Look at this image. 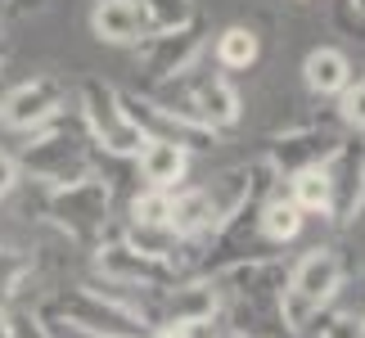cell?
<instances>
[{
  "instance_id": "obj_8",
  "label": "cell",
  "mask_w": 365,
  "mask_h": 338,
  "mask_svg": "<svg viewBox=\"0 0 365 338\" xmlns=\"http://www.w3.org/2000/svg\"><path fill=\"white\" fill-rule=\"evenodd\" d=\"M203 54V27L199 23H180L167 27V32H149L140 41V63H145L149 81H172L185 68H194V59Z\"/></svg>"
},
{
  "instance_id": "obj_17",
  "label": "cell",
  "mask_w": 365,
  "mask_h": 338,
  "mask_svg": "<svg viewBox=\"0 0 365 338\" xmlns=\"http://www.w3.org/2000/svg\"><path fill=\"white\" fill-rule=\"evenodd\" d=\"M289 199L302 208V217L312 212V217H329V176H325V167H307V172H293V190H289Z\"/></svg>"
},
{
  "instance_id": "obj_14",
  "label": "cell",
  "mask_w": 365,
  "mask_h": 338,
  "mask_svg": "<svg viewBox=\"0 0 365 338\" xmlns=\"http://www.w3.org/2000/svg\"><path fill=\"white\" fill-rule=\"evenodd\" d=\"M135 167L149 190H176L190 172V149L176 140H145L135 153Z\"/></svg>"
},
{
  "instance_id": "obj_18",
  "label": "cell",
  "mask_w": 365,
  "mask_h": 338,
  "mask_svg": "<svg viewBox=\"0 0 365 338\" xmlns=\"http://www.w3.org/2000/svg\"><path fill=\"white\" fill-rule=\"evenodd\" d=\"M262 54V41L252 27H226L217 36V63L221 68H252Z\"/></svg>"
},
{
  "instance_id": "obj_29",
  "label": "cell",
  "mask_w": 365,
  "mask_h": 338,
  "mask_svg": "<svg viewBox=\"0 0 365 338\" xmlns=\"http://www.w3.org/2000/svg\"><path fill=\"white\" fill-rule=\"evenodd\" d=\"M352 5H356V9H361V14H365V0H352Z\"/></svg>"
},
{
  "instance_id": "obj_19",
  "label": "cell",
  "mask_w": 365,
  "mask_h": 338,
  "mask_svg": "<svg viewBox=\"0 0 365 338\" xmlns=\"http://www.w3.org/2000/svg\"><path fill=\"white\" fill-rule=\"evenodd\" d=\"M172 190H145L131 199V225H167Z\"/></svg>"
},
{
  "instance_id": "obj_7",
  "label": "cell",
  "mask_w": 365,
  "mask_h": 338,
  "mask_svg": "<svg viewBox=\"0 0 365 338\" xmlns=\"http://www.w3.org/2000/svg\"><path fill=\"white\" fill-rule=\"evenodd\" d=\"M95 266L104 271L108 285H122V289H149V293H163L172 289L180 271L172 262L163 257H149V252H135L126 239H118V244H100V252H95Z\"/></svg>"
},
{
  "instance_id": "obj_27",
  "label": "cell",
  "mask_w": 365,
  "mask_h": 338,
  "mask_svg": "<svg viewBox=\"0 0 365 338\" xmlns=\"http://www.w3.org/2000/svg\"><path fill=\"white\" fill-rule=\"evenodd\" d=\"M0 338H5V302H0Z\"/></svg>"
},
{
  "instance_id": "obj_16",
  "label": "cell",
  "mask_w": 365,
  "mask_h": 338,
  "mask_svg": "<svg viewBox=\"0 0 365 338\" xmlns=\"http://www.w3.org/2000/svg\"><path fill=\"white\" fill-rule=\"evenodd\" d=\"M257 225L266 239H275V244H284V239H293L302 230V208L289 199V194H266V199L257 203Z\"/></svg>"
},
{
  "instance_id": "obj_20",
  "label": "cell",
  "mask_w": 365,
  "mask_h": 338,
  "mask_svg": "<svg viewBox=\"0 0 365 338\" xmlns=\"http://www.w3.org/2000/svg\"><path fill=\"white\" fill-rule=\"evenodd\" d=\"M27 275H32V257H27V252L0 248V302H9Z\"/></svg>"
},
{
  "instance_id": "obj_9",
  "label": "cell",
  "mask_w": 365,
  "mask_h": 338,
  "mask_svg": "<svg viewBox=\"0 0 365 338\" xmlns=\"http://www.w3.org/2000/svg\"><path fill=\"white\" fill-rule=\"evenodd\" d=\"M343 145V135L334 126H298V131H284L271 140L266 149V167L279 176H293V172H307V167H325L334 158V149Z\"/></svg>"
},
{
  "instance_id": "obj_26",
  "label": "cell",
  "mask_w": 365,
  "mask_h": 338,
  "mask_svg": "<svg viewBox=\"0 0 365 338\" xmlns=\"http://www.w3.org/2000/svg\"><path fill=\"white\" fill-rule=\"evenodd\" d=\"M14 180H19V167H14V158L9 153H0V199L14 190Z\"/></svg>"
},
{
  "instance_id": "obj_1",
  "label": "cell",
  "mask_w": 365,
  "mask_h": 338,
  "mask_svg": "<svg viewBox=\"0 0 365 338\" xmlns=\"http://www.w3.org/2000/svg\"><path fill=\"white\" fill-rule=\"evenodd\" d=\"M14 167H23L32 180H46V185H68V180L91 172V135L81 118H50L46 126L27 131V145L14 153Z\"/></svg>"
},
{
  "instance_id": "obj_10",
  "label": "cell",
  "mask_w": 365,
  "mask_h": 338,
  "mask_svg": "<svg viewBox=\"0 0 365 338\" xmlns=\"http://www.w3.org/2000/svg\"><path fill=\"white\" fill-rule=\"evenodd\" d=\"M59 113H63V86L54 77H32L0 100V122L9 131H36Z\"/></svg>"
},
{
  "instance_id": "obj_30",
  "label": "cell",
  "mask_w": 365,
  "mask_h": 338,
  "mask_svg": "<svg viewBox=\"0 0 365 338\" xmlns=\"http://www.w3.org/2000/svg\"><path fill=\"white\" fill-rule=\"evenodd\" d=\"M0 63H5V59H0Z\"/></svg>"
},
{
  "instance_id": "obj_2",
  "label": "cell",
  "mask_w": 365,
  "mask_h": 338,
  "mask_svg": "<svg viewBox=\"0 0 365 338\" xmlns=\"http://www.w3.org/2000/svg\"><path fill=\"white\" fill-rule=\"evenodd\" d=\"M343 285V257L334 248H307L298 262L289 266L284 293H279V312H284L289 329L312 325V316L320 307H329V298Z\"/></svg>"
},
{
  "instance_id": "obj_6",
  "label": "cell",
  "mask_w": 365,
  "mask_h": 338,
  "mask_svg": "<svg viewBox=\"0 0 365 338\" xmlns=\"http://www.w3.org/2000/svg\"><path fill=\"white\" fill-rule=\"evenodd\" d=\"M122 108H126V118L140 126L145 140H176V145H185V149H212L217 145V131H207L185 108L163 104V100H153V95H126L122 91Z\"/></svg>"
},
{
  "instance_id": "obj_28",
  "label": "cell",
  "mask_w": 365,
  "mask_h": 338,
  "mask_svg": "<svg viewBox=\"0 0 365 338\" xmlns=\"http://www.w3.org/2000/svg\"><path fill=\"white\" fill-rule=\"evenodd\" d=\"M9 5H14V0H0V14H5V9H9Z\"/></svg>"
},
{
  "instance_id": "obj_23",
  "label": "cell",
  "mask_w": 365,
  "mask_h": 338,
  "mask_svg": "<svg viewBox=\"0 0 365 338\" xmlns=\"http://www.w3.org/2000/svg\"><path fill=\"white\" fill-rule=\"evenodd\" d=\"M339 118H343V126H352V131H365V77H352L339 91Z\"/></svg>"
},
{
  "instance_id": "obj_4",
  "label": "cell",
  "mask_w": 365,
  "mask_h": 338,
  "mask_svg": "<svg viewBox=\"0 0 365 338\" xmlns=\"http://www.w3.org/2000/svg\"><path fill=\"white\" fill-rule=\"evenodd\" d=\"M50 312L63 316L73 329L91 334V338H145L149 334V325L131 307L118 302L113 293H100V289H63Z\"/></svg>"
},
{
  "instance_id": "obj_21",
  "label": "cell",
  "mask_w": 365,
  "mask_h": 338,
  "mask_svg": "<svg viewBox=\"0 0 365 338\" xmlns=\"http://www.w3.org/2000/svg\"><path fill=\"white\" fill-rule=\"evenodd\" d=\"M140 5L149 9L153 32H167V27H180V23L194 19V5H190V0H140Z\"/></svg>"
},
{
  "instance_id": "obj_11",
  "label": "cell",
  "mask_w": 365,
  "mask_h": 338,
  "mask_svg": "<svg viewBox=\"0 0 365 338\" xmlns=\"http://www.w3.org/2000/svg\"><path fill=\"white\" fill-rule=\"evenodd\" d=\"M325 176H329V217L334 221H352L365 203V145L361 140H343L334 149V158L325 163Z\"/></svg>"
},
{
  "instance_id": "obj_12",
  "label": "cell",
  "mask_w": 365,
  "mask_h": 338,
  "mask_svg": "<svg viewBox=\"0 0 365 338\" xmlns=\"http://www.w3.org/2000/svg\"><path fill=\"white\" fill-rule=\"evenodd\" d=\"M91 27L108 46H140V41L153 32L149 9L140 5V0H100L95 14H91Z\"/></svg>"
},
{
  "instance_id": "obj_25",
  "label": "cell",
  "mask_w": 365,
  "mask_h": 338,
  "mask_svg": "<svg viewBox=\"0 0 365 338\" xmlns=\"http://www.w3.org/2000/svg\"><path fill=\"white\" fill-rule=\"evenodd\" d=\"M158 338H212V320H203V325H158Z\"/></svg>"
},
{
  "instance_id": "obj_5",
  "label": "cell",
  "mask_w": 365,
  "mask_h": 338,
  "mask_svg": "<svg viewBox=\"0 0 365 338\" xmlns=\"http://www.w3.org/2000/svg\"><path fill=\"white\" fill-rule=\"evenodd\" d=\"M108 203H113L108 180L91 176V172L50 190V217H54V225H63L77 244H100V235L108 225Z\"/></svg>"
},
{
  "instance_id": "obj_13",
  "label": "cell",
  "mask_w": 365,
  "mask_h": 338,
  "mask_svg": "<svg viewBox=\"0 0 365 338\" xmlns=\"http://www.w3.org/2000/svg\"><path fill=\"white\" fill-rule=\"evenodd\" d=\"M163 312H158V325H203V320L217 316V289L212 280H176L172 289H163Z\"/></svg>"
},
{
  "instance_id": "obj_24",
  "label": "cell",
  "mask_w": 365,
  "mask_h": 338,
  "mask_svg": "<svg viewBox=\"0 0 365 338\" xmlns=\"http://www.w3.org/2000/svg\"><path fill=\"white\" fill-rule=\"evenodd\" d=\"M316 338H365V316H356V312H334V316L320 320Z\"/></svg>"
},
{
  "instance_id": "obj_3",
  "label": "cell",
  "mask_w": 365,
  "mask_h": 338,
  "mask_svg": "<svg viewBox=\"0 0 365 338\" xmlns=\"http://www.w3.org/2000/svg\"><path fill=\"white\" fill-rule=\"evenodd\" d=\"M81 126H86L91 145H100L104 153H113V158H135L140 145H145L140 126L126 118V108H122V91L100 81V77L81 81Z\"/></svg>"
},
{
  "instance_id": "obj_15",
  "label": "cell",
  "mask_w": 365,
  "mask_h": 338,
  "mask_svg": "<svg viewBox=\"0 0 365 338\" xmlns=\"http://www.w3.org/2000/svg\"><path fill=\"white\" fill-rule=\"evenodd\" d=\"M302 77H307V86H312L316 95H339L347 81H352V63H347V54H343V50L320 46V50L307 54Z\"/></svg>"
},
{
  "instance_id": "obj_22",
  "label": "cell",
  "mask_w": 365,
  "mask_h": 338,
  "mask_svg": "<svg viewBox=\"0 0 365 338\" xmlns=\"http://www.w3.org/2000/svg\"><path fill=\"white\" fill-rule=\"evenodd\" d=\"M5 338H54L46 316L32 312V307H14V312H5Z\"/></svg>"
}]
</instances>
